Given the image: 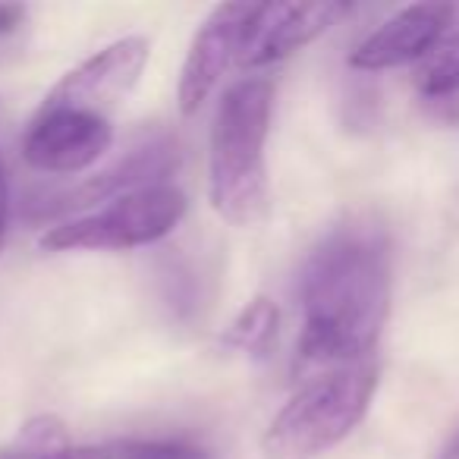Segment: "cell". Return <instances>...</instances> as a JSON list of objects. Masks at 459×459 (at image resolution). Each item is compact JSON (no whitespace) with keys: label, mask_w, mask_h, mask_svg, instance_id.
<instances>
[{"label":"cell","mask_w":459,"mask_h":459,"mask_svg":"<svg viewBox=\"0 0 459 459\" xmlns=\"http://www.w3.org/2000/svg\"><path fill=\"white\" fill-rule=\"evenodd\" d=\"M390 239L381 223L350 217L321 237L299 274L296 371L315 377L371 362L390 315Z\"/></svg>","instance_id":"obj_1"},{"label":"cell","mask_w":459,"mask_h":459,"mask_svg":"<svg viewBox=\"0 0 459 459\" xmlns=\"http://www.w3.org/2000/svg\"><path fill=\"white\" fill-rule=\"evenodd\" d=\"M274 110L271 79L230 85L217 104L208 145L211 208L239 230L262 227L271 214V183L264 145Z\"/></svg>","instance_id":"obj_2"},{"label":"cell","mask_w":459,"mask_h":459,"mask_svg":"<svg viewBox=\"0 0 459 459\" xmlns=\"http://www.w3.org/2000/svg\"><path fill=\"white\" fill-rule=\"evenodd\" d=\"M377 390L375 359L306 377L293 400L271 419L262 437L268 459H315L343 444L371 406Z\"/></svg>","instance_id":"obj_3"},{"label":"cell","mask_w":459,"mask_h":459,"mask_svg":"<svg viewBox=\"0 0 459 459\" xmlns=\"http://www.w3.org/2000/svg\"><path fill=\"white\" fill-rule=\"evenodd\" d=\"M186 217V195L173 186H154L51 227L41 237L48 252H123L170 237Z\"/></svg>","instance_id":"obj_4"},{"label":"cell","mask_w":459,"mask_h":459,"mask_svg":"<svg viewBox=\"0 0 459 459\" xmlns=\"http://www.w3.org/2000/svg\"><path fill=\"white\" fill-rule=\"evenodd\" d=\"M148 64V41L139 35H129L114 45L101 48L73 66L41 101V108H60V110H82V114L108 117L110 110L135 89L142 70Z\"/></svg>","instance_id":"obj_5"},{"label":"cell","mask_w":459,"mask_h":459,"mask_svg":"<svg viewBox=\"0 0 459 459\" xmlns=\"http://www.w3.org/2000/svg\"><path fill=\"white\" fill-rule=\"evenodd\" d=\"M179 167V148L170 135H152L145 142H135L123 158L108 164L104 170L85 177L64 195H54L51 202H39V214H76V211L95 208L101 202H117L123 195H133L142 189L167 186L164 179L173 177Z\"/></svg>","instance_id":"obj_6"},{"label":"cell","mask_w":459,"mask_h":459,"mask_svg":"<svg viewBox=\"0 0 459 459\" xmlns=\"http://www.w3.org/2000/svg\"><path fill=\"white\" fill-rule=\"evenodd\" d=\"M114 145L108 117L82 110L39 108L22 142L26 160L41 173H82L104 158Z\"/></svg>","instance_id":"obj_7"},{"label":"cell","mask_w":459,"mask_h":459,"mask_svg":"<svg viewBox=\"0 0 459 459\" xmlns=\"http://www.w3.org/2000/svg\"><path fill=\"white\" fill-rule=\"evenodd\" d=\"M346 10H350L346 4H331V0L325 4H252L237 64L243 70L281 64L290 54L321 39Z\"/></svg>","instance_id":"obj_8"},{"label":"cell","mask_w":459,"mask_h":459,"mask_svg":"<svg viewBox=\"0 0 459 459\" xmlns=\"http://www.w3.org/2000/svg\"><path fill=\"white\" fill-rule=\"evenodd\" d=\"M252 4H221L208 13V20L198 26L195 39L186 54L183 73H179L177 101L186 117L198 114L204 101L214 95L223 73L239 57L243 29L249 20Z\"/></svg>","instance_id":"obj_9"},{"label":"cell","mask_w":459,"mask_h":459,"mask_svg":"<svg viewBox=\"0 0 459 459\" xmlns=\"http://www.w3.org/2000/svg\"><path fill=\"white\" fill-rule=\"evenodd\" d=\"M456 7L450 4H412L394 13L381 29L368 35L356 51L350 54L352 70L381 73L396 66L421 64L437 48L444 32L450 29Z\"/></svg>","instance_id":"obj_10"},{"label":"cell","mask_w":459,"mask_h":459,"mask_svg":"<svg viewBox=\"0 0 459 459\" xmlns=\"http://www.w3.org/2000/svg\"><path fill=\"white\" fill-rule=\"evenodd\" d=\"M277 321L281 312L268 296H255L243 312L233 318V325L223 333L227 350L246 352V356H268L277 340Z\"/></svg>","instance_id":"obj_11"},{"label":"cell","mask_w":459,"mask_h":459,"mask_svg":"<svg viewBox=\"0 0 459 459\" xmlns=\"http://www.w3.org/2000/svg\"><path fill=\"white\" fill-rule=\"evenodd\" d=\"M415 85L428 98H450L459 91V7L437 48L419 64Z\"/></svg>","instance_id":"obj_12"},{"label":"cell","mask_w":459,"mask_h":459,"mask_svg":"<svg viewBox=\"0 0 459 459\" xmlns=\"http://www.w3.org/2000/svg\"><path fill=\"white\" fill-rule=\"evenodd\" d=\"M114 459H217L208 446L189 440H123L114 446Z\"/></svg>","instance_id":"obj_13"},{"label":"cell","mask_w":459,"mask_h":459,"mask_svg":"<svg viewBox=\"0 0 459 459\" xmlns=\"http://www.w3.org/2000/svg\"><path fill=\"white\" fill-rule=\"evenodd\" d=\"M0 459H114V453L101 450V446H64V450L41 453V456H26V453H20L10 444L7 450L0 453Z\"/></svg>","instance_id":"obj_14"},{"label":"cell","mask_w":459,"mask_h":459,"mask_svg":"<svg viewBox=\"0 0 459 459\" xmlns=\"http://www.w3.org/2000/svg\"><path fill=\"white\" fill-rule=\"evenodd\" d=\"M7 227H10V186L7 170H4V158H0V252L7 243Z\"/></svg>","instance_id":"obj_15"},{"label":"cell","mask_w":459,"mask_h":459,"mask_svg":"<svg viewBox=\"0 0 459 459\" xmlns=\"http://www.w3.org/2000/svg\"><path fill=\"white\" fill-rule=\"evenodd\" d=\"M26 20V10L20 4H0V35H10L22 26Z\"/></svg>","instance_id":"obj_16"},{"label":"cell","mask_w":459,"mask_h":459,"mask_svg":"<svg viewBox=\"0 0 459 459\" xmlns=\"http://www.w3.org/2000/svg\"><path fill=\"white\" fill-rule=\"evenodd\" d=\"M440 459H459V431L446 440V446L440 450Z\"/></svg>","instance_id":"obj_17"}]
</instances>
